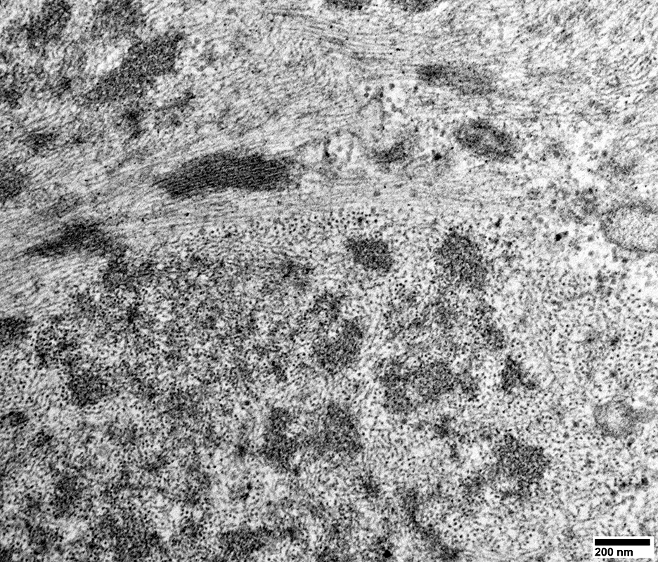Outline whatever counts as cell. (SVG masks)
Masks as SVG:
<instances>
[{
	"instance_id": "6da1fadb",
	"label": "cell",
	"mask_w": 658,
	"mask_h": 562,
	"mask_svg": "<svg viewBox=\"0 0 658 562\" xmlns=\"http://www.w3.org/2000/svg\"><path fill=\"white\" fill-rule=\"evenodd\" d=\"M434 259L444 277L453 285L479 294L487 287L489 270L477 242L463 232L451 231L436 247Z\"/></svg>"
},
{
	"instance_id": "7a4b0ae2",
	"label": "cell",
	"mask_w": 658,
	"mask_h": 562,
	"mask_svg": "<svg viewBox=\"0 0 658 562\" xmlns=\"http://www.w3.org/2000/svg\"><path fill=\"white\" fill-rule=\"evenodd\" d=\"M602 227L609 241L623 249L638 252L657 249V216L643 207H620L605 218Z\"/></svg>"
},
{
	"instance_id": "3957f363",
	"label": "cell",
	"mask_w": 658,
	"mask_h": 562,
	"mask_svg": "<svg viewBox=\"0 0 658 562\" xmlns=\"http://www.w3.org/2000/svg\"><path fill=\"white\" fill-rule=\"evenodd\" d=\"M415 74L423 84L462 96H485L493 90L491 73L477 65L431 63L419 65Z\"/></svg>"
},
{
	"instance_id": "277c9868",
	"label": "cell",
	"mask_w": 658,
	"mask_h": 562,
	"mask_svg": "<svg viewBox=\"0 0 658 562\" xmlns=\"http://www.w3.org/2000/svg\"><path fill=\"white\" fill-rule=\"evenodd\" d=\"M366 335L363 323L354 318L346 319L333 334L315 341L312 358L318 368L328 373L347 371L360 358Z\"/></svg>"
},
{
	"instance_id": "5b68a950",
	"label": "cell",
	"mask_w": 658,
	"mask_h": 562,
	"mask_svg": "<svg viewBox=\"0 0 658 562\" xmlns=\"http://www.w3.org/2000/svg\"><path fill=\"white\" fill-rule=\"evenodd\" d=\"M452 138L469 155L489 162H503L513 157L515 144L505 132L484 118H470L454 126Z\"/></svg>"
},
{
	"instance_id": "8992f818",
	"label": "cell",
	"mask_w": 658,
	"mask_h": 562,
	"mask_svg": "<svg viewBox=\"0 0 658 562\" xmlns=\"http://www.w3.org/2000/svg\"><path fill=\"white\" fill-rule=\"evenodd\" d=\"M456 367L445 355L412 364L406 384L419 407L437 405L456 394Z\"/></svg>"
},
{
	"instance_id": "52a82bcc",
	"label": "cell",
	"mask_w": 658,
	"mask_h": 562,
	"mask_svg": "<svg viewBox=\"0 0 658 562\" xmlns=\"http://www.w3.org/2000/svg\"><path fill=\"white\" fill-rule=\"evenodd\" d=\"M346 247L352 261L367 272L383 276L394 268L393 252L389 244L382 240L352 238Z\"/></svg>"
},
{
	"instance_id": "ba28073f",
	"label": "cell",
	"mask_w": 658,
	"mask_h": 562,
	"mask_svg": "<svg viewBox=\"0 0 658 562\" xmlns=\"http://www.w3.org/2000/svg\"><path fill=\"white\" fill-rule=\"evenodd\" d=\"M473 357L469 355L460 366L456 367V394L469 401L477 400L484 388L481 377L477 372V361Z\"/></svg>"
},
{
	"instance_id": "9c48e42d",
	"label": "cell",
	"mask_w": 658,
	"mask_h": 562,
	"mask_svg": "<svg viewBox=\"0 0 658 562\" xmlns=\"http://www.w3.org/2000/svg\"><path fill=\"white\" fill-rule=\"evenodd\" d=\"M479 345L492 355L501 353L507 346V334L503 327L491 318L481 321L478 329Z\"/></svg>"
},
{
	"instance_id": "30bf717a",
	"label": "cell",
	"mask_w": 658,
	"mask_h": 562,
	"mask_svg": "<svg viewBox=\"0 0 658 562\" xmlns=\"http://www.w3.org/2000/svg\"><path fill=\"white\" fill-rule=\"evenodd\" d=\"M355 148L354 136L340 131L332 135L323 145V156L333 163H346L353 155Z\"/></svg>"
},
{
	"instance_id": "8fae6325",
	"label": "cell",
	"mask_w": 658,
	"mask_h": 562,
	"mask_svg": "<svg viewBox=\"0 0 658 562\" xmlns=\"http://www.w3.org/2000/svg\"><path fill=\"white\" fill-rule=\"evenodd\" d=\"M357 93L360 98L368 99L372 95V90L367 84H361L358 88Z\"/></svg>"
}]
</instances>
